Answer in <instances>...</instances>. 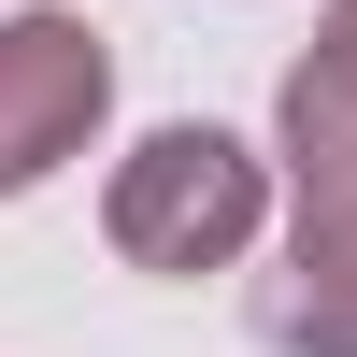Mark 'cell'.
Wrapping results in <instances>:
<instances>
[{
    "mask_svg": "<svg viewBox=\"0 0 357 357\" xmlns=\"http://www.w3.org/2000/svg\"><path fill=\"white\" fill-rule=\"evenodd\" d=\"M272 343L286 357H357V229H301L272 272Z\"/></svg>",
    "mask_w": 357,
    "mask_h": 357,
    "instance_id": "277c9868",
    "label": "cell"
},
{
    "mask_svg": "<svg viewBox=\"0 0 357 357\" xmlns=\"http://www.w3.org/2000/svg\"><path fill=\"white\" fill-rule=\"evenodd\" d=\"M314 72H343V86H357V0H329V29H314Z\"/></svg>",
    "mask_w": 357,
    "mask_h": 357,
    "instance_id": "5b68a950",
    "label": "cell"
},
{
    "mask_svg": "<svg viewBox=\"0 0 357 357\" xmlns=\"http://www.w3.org/2000/svg\"><path fill=\"white\" fill-rule=\"evenodd\" d=\"M272 143H286V186H301V229H357V86L301 57L272 100Z\"/></svg>",
    "mask_w": 357,
    "mask_h": 357,
    "instance_id": "3957f363",
    "label": "cell"
},
{
    "mask_svg": "<svg viewBox=\"0 0 357 357\" xmlns=\"http://www.w3.org/2000/svg\"><path fill=\"white\" fill-rule=\"evenodd\" d=\"M257 215H272V158L243 129H215V114L143 129L114 158V186H100V229H114L129 272H229L257 243Z\"/></svg>",
    "mask_w": 357,
    "mask_h": 357,
    "instance_id": "6da1fadb",
    "label": "cell"
},
{
    "mask_svg": "<svg viewBox=\"0 0 357 357\" xmlns=\"http://www.w3.org/2000/svg\"><path fill=\"white\" fill-rule=\"evenodd\" d=\"M100 114H114V43L86 15H15L0 29V200H29L57 158H86Z\"/></svg>",
    "mask_w": 357,
    "mask_h": 357,
    "instance_id": "7a4b0ae2",
    "label": "cell"
}]
</instances>
